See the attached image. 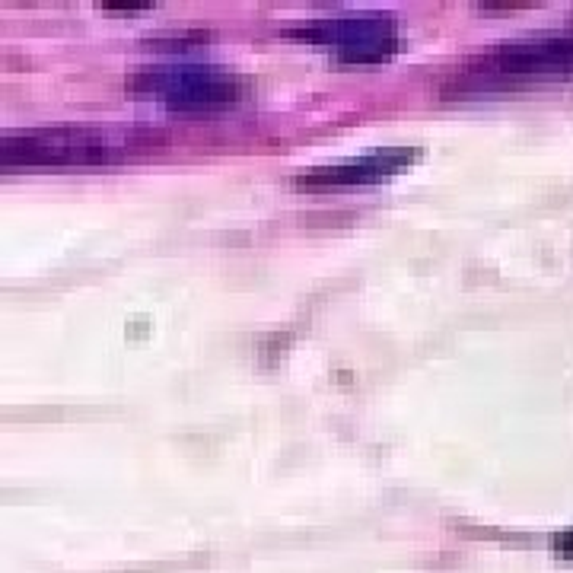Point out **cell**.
<instances>
[{
	"mask_svg": "<svg viewBox=\"0 0 573 573\" xmlns=\"http://www.w3.org/2000/svg\"><path fill=\"white\" fill-rule=\"evenodd\" d=\"M144 147L128 134L93 128H36L10 131L0 137L4 169H90L128 160L131 150Z\"/></svg>",
	"mask_w": 573,
	"mask_h": 573,
	"instance_id": "cell-1",
	"label": "cell"
},
{
	"mask_svg": "<svg viewBox=\"0 0 573 573\" xmlns=\"http://www.w3.org/2000/svg\"><path fill=\"white\" fill-rule=\"evenodd\" d=\"M249 83L230 67L217 64H166L144 67L128 80V93L160 102L172 112H217L246 99Z\"/></svg>",
	"mask_w": 573,
	"mask_h": 573,
	"instance_id": "cell-2",
	"label": "cell"
},
{
	"mask_svg": "<svg viewBox=\"0 0 573 573\" xmlns=\"http://www.w3.org/2000/svg\"><path fill=\"white\" fill-rule=\"evenodd\" d=\"M468 77L484 80H558L573 77V29L535 32L526 39L500 42L494 51L468 64Z\"/></svg>",
	"mask_w": 573,
	"mask_h": 573,
	"instance_id": "cell-3",
	"label": "cell"
},
{
	"mask_svg": "<svg viewBox=\"0 0 573 573\" xmlns=\"http://www.w3.org/2000/svg\"><path fill=\"white\" fill-rule=\"evenodd\" d=\"M300 39L341 64H382L398 51L395 16L379 10L328 16L303 29Z\"/></svg>",
	"mask_w": 573,
	"mask_h": 573,
	"instance_id": "cell-4",
	"label": "cell"
},
{
	"mask_svg": "<svg viewBox=\"0 0 573 573\" xmlns=\"http://www.w3.org/2000/svg\"><path fill=\"white\" fill-rule=\"evenodd\" d=\"M418 160V150L408 147H392V150H373L363 153L357 160H341L332 166H316L300 172L293 185L303 191H335V188H363V185H376L402 176L405 169L414 166Z\"/></svg>",
	"mask_w": 573,
	"mask_h": 573,
	"instance_id": "cell-5",
	"label": "cell"
},
{
	"mask_svg": "<svg viewBox=\"0 0 573 573\" xmlns=\"http://www.w3.org/2000/svg\"><path fill=\"white\" fill-rule=\"evenodd\" d=\"M554 551H558L561 558L573 561V529H567V532H561L558 538H554Z\"/></svg>",
	"mask_w": 573,
	"mask_h": 573,
	"instance_id": "cell-6",
	"label": "cell"
}]
</instances>
